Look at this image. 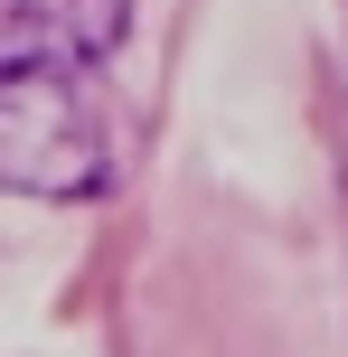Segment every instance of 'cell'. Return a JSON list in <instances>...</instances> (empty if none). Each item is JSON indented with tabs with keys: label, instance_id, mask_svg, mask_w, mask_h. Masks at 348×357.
<instances>
[{
	"label": "cell",
	"instance_id": "7a4b0ae2",
	"mask_svg": "<svg viewBox=\"0 0 348 357\" xmlns=\"http://www.w3.org/2000/svg\"><path fill=\"white\" fill-rule=\"evenodd\" d=\"M132 0H0V66L10 56H47V66H94L123 38Z\"/></svg>",
	"mask_w": 348,
	"mask_h": 357
},
{
	"label": "cell",
	"instance_id": "6da1fadb",
	"mask_svg": "<svg viewBox=\"0 0 348 357\" xmlns=\"http://www.w3.org/2000/svg\"><path fill=\"white\" fill-rule=\"evenodd\" d=\"M0 188L47 197V207L113 188V123L94 104L85 66H47V56L0 66Z\"/></svg>",
	"mask_w": 348,
	"mask_h": 357
}]
</instances>
